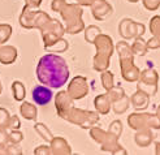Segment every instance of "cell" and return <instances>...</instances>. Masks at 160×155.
<instances>
[{"mask_svg": "<svg viewBox=\"0 0 160 155\" xmlns=\"http://www.w3.org/2000/svg\"><path fill=\"white\" fill-rule=\"evenodd\" d=\"M23 140V134L18 129H13L8 133V143H20Z\"/></svg>", "mask_w": 160, "mask_h": 155, "instance_id": "31", "label": "cell"}, {"mask_svg": "<svg viewBox=\"0 0 160 155\" xmlns=\"http://www.w3.org/2000/svg\"><path fill=\"white\" fill-rule=\"evenodd\" d=\"M5 154L8 155H21L22 149L20 143H7L5 145Z\"/></svg>", "mask_w": 160, "mask_h": 155, "instance_id": "32", "label": "cell"}, {"mask_svg": "<svg viewBox=\"0 0 160 155\" xmlns=\"http://www.w3.org/2000/svg\"><path fill=\"white\" fill-rule=\"evenodd\" d=\"M17 59V48L14 46H0V63L4 65H11Z\"/></svg>", "mask_w": 160, "mask_h": 155, "instance_id": "18", "label": "cell"}, {"mask_svg": "<svg viewBox=\"0 0 160 155\" xmlns=\"http://www.w3.org/2000/svg\"><path fill=\"white\" fill-rule=\"evenodd\" d=\"M97 47V55L94 56V69L97 72H103L109 68L111 56L115 51L113 40L107 34H100L95 38L94 43Z\"/></svg>", "mask_w": 160, "mask_h": 155, "instance_id": "3", "label": "cell"}, {"mask_svg": "<svg viewBox=\"0 0 160 155\" xmlns=\"http://www.w3.org/2000/svg\"><path fill=\"white\" fill-rule=\"evenodd\" d=\"M50 149L52 155H70L72 147L62 137H53L50 142Z\"/></svg>", "mask_w": 160, "mask_h": 155, "instance_id": "16", "label": "cell"}, {"mask_svg": "<svg viewBox=\"0 0 160 155\" xmlns=\"http://www.w3.org/2000/svg\"><path fill=\"white\" fill-rule=\"evenodd\" d=\"M150 31L154 37L160 38V16H154L150 20Z\"/></svg>", "mask_w": 160, "mask_h": 155, "instance_id": "30", "label": "cell"}, {"mask_svg": "<svg viewBox=\"0 0 160 155\" xmlns=\"http://www.w3.org/2000/svg\"><path fill=\"white\" fill-rule=\"evenodd\" d=\"M129 104H130V98L125 94L122 98H120V99L112 102V108H113L115 113H117V115H121V113H124L125 111H128V108H129Z\"/></svg>", "mask_w": 160, "mask_h": 155, "instance_id": "22", "label": "cell"}, {"mask_svg": "<svg viewBox=\"0 0 160 155\" xmlns=\"http://www.w3.org/2000/svg\"><path fill=\"white\" fill-rule=\"evenodd\" d=\"M13 33V29L9 23H0V46L8 42Z\"/></svg>", "mask_w": 160, "mask_h": 155, "instance_id": "28", "label": "cell"}, {"mask_svg": "<svg viewBox=\"0 0 160 155\" xmlns=\"http://www.w3.org/2000/svg\"><path fill=\"white\" fill-rule=\"evenodd\" d=\"M3 154H5V145L0 142V155H3Z\"/></svg>", "mask_w": 160, "mask_h": 155, "instance_id": "43", "label": "cell"}, {"mask_svg": "<svg viewBox=\"0 0 160 155\" xmlns=\"http://www.w3.org/2000/svg\"><path fill=\"white\" fill-rule=\"evenodd\" d=\"M42 33L43 44L46 48H50L55 42H58L60 38L65 34V28L61 25V22L56 18H51L39 29Z\"/></svg>", "mask_w": 160, "mask_h": 155, "instance_id": "8", "label": "cell"}, {"mask_svg": "<svg viewBox=\"0 0 160 155\" xmlns=\"http://www.w3.org/2000/svg\"><path fill=\"white\" fill-rule=\"evenodd\" d=\"M142 3L147 11H156L160 7V0H142Z\"/></svg>", "mask_w": 160, "mask_h": 155, "instance_id": "35", "label": "cell"}, {"mask_svg": "<svg viewBox=\"0 0 160 155\" xmlns=\"http://www.w3.org/2000/svg\"><path fill=\"white\" fill-rule=\"evenodd\" d=\"M43 0H25V7L26 9H37L38 7H41Z\"/></svg>", "mask_w": 160, "mask_h": 155, "instance_id": "40", "label": "cell"}, {"mask_svg": "<svg viewBox=\"0 0 160 155\" xmlns=\"http://www.w3.org/2000/svg\"><path fill=\"white\" fill-rule=\"evenodd\" d=\"M126 2H129V3H138L139 0H126Z\"/></svg>", "mask_w": 160, "mask_h": 155, "instance_id": "46", "label": "cell"}, {"mask_svg": "<svg viewBox=\"0 0 160 155\" xmlns=\"http://www.w3.org/2000/svg\"><path fill=\"white\" fill-rule=\"evenodd\" d=\"M83 30H85V40H86L87 43H91V44L94 43L95 38H97L100 34V33H102L100 28L95 26V25H90V26L85 28Z\"/></svg>", "mask_w": 160, "mask_h": 155, "instance_id": "26", "label": "cell"}, {"mask_svg": "<svg viewBox=\"0 0 160 155\" xmlns=\"http://www.w3.org/2000/svg\"><path fill=\"white\" fill-rule=\"evenodd\" d=\"M21 128V121L18 119L17 115H13L9 119V123H8V130H13V129H20Z\"/></svg>", "mask_w": 160, "mask_h": 155, "instance_id": "36", "label": "cell"}, {"mask_svg": "<svg viewBox=\"0 0 160 155\" xmlns=\"http://www.w3.org/2000/svg\"><path fill=\"white\" fill-rule=\"evenodd\" d=\"M34 129H35V132H37L39 136H41L46 142H51V140L53 138L52 132H51V130L47 128L43 123H37V124L34 125Z\"/></svg>", "mask_w": 160, "mask_h": 155, "instance_id": "25", "label": "cell"}, {"mask_svg": "<svg viewBox=\"0 0 160 155\" xmlns=\"http://www.w3.org/2000/svg\"><path fill=\"white\" fill-rule=\"evenodd\" d=\"M53 96V93L51 90V87L39 85L33 89V99L38 106H46L48 104Z\"/></svg>", "mask_w": 160, "mask_h": 155, "instance_id": "15", "label": "cell"}, {"mask_svg": "<svg viewBox=\"0 0 160 155\" xmlns=\"http://www.w3.org/2000/svg\"><path fill=\"white\" fill-rule=\"evenodd\" d=\"M68 123L81 127L82 129H90L99 121V113L94 111H86L73 107L65 119Z\"/></svg>", "mask_w": 160, "mask_h": 155, "instance_id": "6", "label": "cell"}, {"mask_svg": "<svg viewBox=\"0 0 160 155\" xmlns=\"http://www.w3.org/2000/svg\"><path fill=\"white\" fill-rule=\"evenodd\" d=\"M20 113L23 119L26 120H31L34 121L38 117V110L33 103H29V102H22L21 107H20Z\"/></svg>", "mask_w": 160, "mask_h": 155, "instance_id": "21", "label": "cell"}, {"mask_svg": "<svg viewBox=\"0 0 160 155\" xmlns=\"http://www.w3.org/2000/svg\"><path fill=\"white\" fill-rule=\"evenodd\" d=\"M155 115H156V116H158V119L160 120V106H159V107L156 108V113H155Z\"/></svg>", "mask_w": 160, "mask_h": 155, "instance_id": "44", "label": "cell"}, {"mask_svg": "<svg viewBox=\"0 0 160 155\" xmlns=\"http://www.w3.org/2000/svg\"><path fill=\"white\" fill-rule=\"evenodd\" d=\"M67 2L65 0H52V3H51V9L56 13H60L61 9L64 7H65Z\"/></svg>", "mask_w": 160, "mask_h": 155, "instance_id": "37", "label": "cell"}, {"mask_svg": "<svg viewBox=\"0 0 160 155\" xmlns=\"http://www.w3.org/2000/svg\"><path fill=\"white\" fill-rule=\"evenodd\" d=\"M108 132H111V133L116 134V136L120 138V136H121V133H122V124H121V121L115 120L113 123H112V124L109 125V128H108Z\"/></svg>", "mask_w": 160, "mask_h": 155, "instance_id": "34", "label": "cell"}, {"mask_svg": "<svg viewBox=\"0 0 160 155\" xmlns=\"http://www.w3.org/2000/svg\"><path fill=\"white\" fill-rule=\"evenodd\" d=\"M90 136L92 140L100 145L102 151H107L111 154H121L126 155V150L121 147L118 143V137L111 132H104L102 128L91 127L90 128Z\"/></svg>", "mask_w": 160, "mask_h": 155, "instance_id": "5", "label": "cell"}, {"mask_svg": "<svg viewBox=\"0 0 160 155\" xmlns=\"http://www.w3.org/2000/svg\"><path fill=\"white\" fill-rule=\"evenodd\" d=\"M102 85L103 87H104V90H111L112 87L115 86V80H113V75H112V72H109L108 69L107 70H103L102 73Z\"/></svg>", "mask_w": 160, "mask_h": 155, "instance_id": "27", "label": "cell"}, {"mask_svg": "<svg viewBox=\"0 0 160 155\" xmlns=\"http://www.w3.org/2000/svg\"><path fill=\"white\" fill-rule=\"evenodd\" d=\"M134 141L135 145L139 146V147H147L154 141V133L151 132V129L137 130V133L134 136Z\"/></svg>", "mask_w": 160, "mask_h": 155, "instance_id": "20", "label": "cell"}, {"mask_svg": "<svg viewBox=\"0 0 160 155\" xmlns=\"http://www.w3.org/2000/svg\"><path fill=\"white\" fill-rule=\"evenodd\" d=\"M68 48H69L68 40H65L64 38H60L58 42H55L50 48H47V50H51V51H55V52H58V54H61V52H65Z\"/></svg>", "mask_w": 160, "mask_h": 155, "instance_id": "29", "label": "cell"}, {"mask_svg": "<svg viewBox=\"0 0 160 155\" xmlns=\"http://www.w3.org/2000/svg\"><path fill=\"white\" fill-rule=\"evenodd\" d=\"M12 95L14 98V101L17 102H22L25 99V95H26V89L23 86L22 82L20 81H14L12 84Z\"/></svg>", "mask_w": 160, "mask_h": 155, "instance_id": "24", "label": "cell"}, {"mask_svg": "<svg viewBox=\"0 0 160 155\" xmlns=\"http://www.w3.org/2000/svg\"><path fill=\"white\" fill-rule=\"evenodd\" d=\"M37 78L44 86L60 89L69 78V68L67 61L56 54L42 56L37 65Z\"/></svg>", "mask_w": 160, "mask_h": 155, "instance_id": "1", "label": "cell"}, {"mask_svg": "<svg viewBox=\"0 0 160 155\" xmlns=\"http://www.w3.org/2000/svg\"><path fill=\"white\" fill-rule=\"evenodd\" d=\"M155 154L156 155H160V142H156L155 143Z\"/></svg>", "mask_w": 160, "mask_h": 155, "instance_id": "42", "label": "cell"}, {"mask_svg": "<svg viewBox=\"0 0 160 155\" xmlns=\"http://www.w3.org/2000/svg\"><path fill=\"white\" fill-rule=\"evenodd\" d=\"M76 2H77V4L82 5V7H90L92 0H76Z\"/></svg>", "mask_w": 160, "mask_h": 155, "instance_id": "41", "label": "cell"}, {"mask_svg": "<svg viewBox=\"0 0 160 155\" xmlns=\"http://www.w3.org/2000/svg\"><path fill=\"white\" fill-rule=\"evenodd\" d=\"M130 103L135 111H145L150 104V95L137 89V91L130 96Z\"/></svg>", "mask_w": 160, "mask_h": 155, "instance_id": "17", "label": "cell"}, {"mask_svg": "<svg viewBox=\"0 0 160 155\" xmlns=\"http://www.w3.org/2000/svg\"><path fill=\"white\" fill-rule=\"evenodd\" d=\"M146 28L143 23L135 22L130 18H124L118 23V34L124 39H135L145 34Z\"/></svg>", "mask_w": 160, "mask_h": 155, "instance_id": "11", "label": "cell"}, {"mask_svg": "<svg viewBox=\"0 0 160 155\" xmlns=\"http://www.w3.org/2000/svg\"><path fill=\"white\" fill-rule=\"evenodd\" d=\"M116 50L118 54L120 69H121V76L128 82H135L138 81L141 70L134 64V54L132 51V47L128 44L125 40H121L116 44Z\"/></svg>", "mask_w": 160, "mask_h": 155, "instance_id": "2", "label": "cell"}, {"mask_svg": "<svg viewBox=\"0 0 160 155\" xmlns=\"http://www.w3.org/2000/svg\"><path fill=\"white\" fill-rule=\"evenodd\" d=\"M91 12L95 20L98 21H103L107 17L113 13V8L112 5L107 2V0H92L91 3Z\"/></svg>", "mask_w": 160, "mask_h": 155, "instance_id": "14", "label": "cell"}, {"mask_svg": "<svg viewBox=\"0 0 160 155\" xmlns=\"http://www.w3.org/2000/svg\"><path fill=\"white\" fill-rule=\"evenodd\" d=\"M146 46H147L148 50H159L160 48V38L152 37L146 42Z\"/></svg>", "mask_w": 160, "mask_h": 155, "instance_id": "38", "label": "cell"}, {"mask_svg": "<svg viewBox=\"0 0 160 155\" xmlns=\"http://www.w3.org/2000/svg\"><path fill=\"white\" fill-rule=\"evenodd\" d=\"M9 119H11V115L8 110L0 107V128H4V129H8V123H9Z\"/></svg>", "mask_w": 160, "mask_h": 155, "instance_id": "33", "label": "cell"}, {"mask_svg": "<svg viewBox=\"0 0 160 155\" xmlns=\"http://www.w3.org/2000/svg\"><path fill=\"white\" fill-rule=\"evenodd\" d=\"M3 93V84H2V81H0V95H2Z\"/></svg>", "mask_w": 160, "mask_h": 155, "instance_id": "45", "label": "cell"}, {"mask_svg": "<svg viewBox=\"0 0 160 155\" xmlns=\"http://www.w3.org/2000/svg\"><path fill=\"white\" fill-rule=\"evenodd\" d=\"M68 94L73 101H79L89 94V84L83 76H76L68 85Z\"/></svg>", "mask_w": 160, "mask_h": 155, "instance_id": "12", "label": "cell"}, {"mask_svg": "<svg viewBox=\"0 0 160 155\" xmlns=\"http://www.w3.org/2000/svg\"><path fill=\"white\" fill-rule=\"evenodd\" d=\"M94 106H95V110L98 111V113H100V115H108V112L112 108V102H111V98H109L108 93L100 94L95 98Z\"/></svg>", "mask_w": 160, "mask_h": 155, "instance_id": "19", "label": "cell"}, {"mask_svg": "<svg viewBox=\"0 0 160 155\" xmlns=\"http://www.w3.org/2000/svg\"><path fill=\"white\" fill-rule=\"evenodd\" d=\"M73 99L70 98V95L68 94V91L65 90H61L56 94V99H55V107H56V111H58V115L65 120L68 113L70 112V110L74 107L73 104Z\"/></svg>", "mask_w": 160, "mask_h": 155, "instance_id": "13", "label": "cell"}, {"mask_svg": "<svg viewBox=\"0 0 160 155\" xmlns=\"http://www.w3.org/2000/svg\"><path fill=\"white\" fill-rule=\"evenodd\" d=\"M82 5L79 4H65L61 9L60 14L65 22V33L67 34H78L83 31L85 22L82 20Z\"/></svg>", "mask_w": 160, "mask_h": 155, "instance_id": "4", "label": "cell"}, {"mask_svg": "<svg viewBox=\"0 0 160 155\" xmlns=\"http://www.w3.org/2000/svg\"><path fill=\"white\" fill-rule=\"evenodd\" d=\"M51 17L43 11L23 8L20 16V25L23 29H41Z\"/></svg>", "mask_w": 160, "mask_h": 155, "instance_id": "9", "label": "cell"}, {"mask_svg": "<svg viewBox=\"0 0 160 155\" xmlns=\"http://www.w3.org/2000/svg\"><path fill=\"white\" fill-rule=\"evenodd\" d=\"M128 124L133 130L142 129H160V120L156 115L148 112H134L128 117Z\"/></svg>", "mask_w": 160, "mask_h": 155, "instance_id": "7", "label": "cell"}, {"mask_svg": "<svg viewBox=\"0 0 160 155\" xmlns=\"http://www.w3.org/2000/svg\"><path fill=\"white\" fill-rule=\"evenodd\" d=\"M132 47V51L134 55H137V56H145L148 51V48L146 46V42L143 40L142 37H137L134 39V43L130 46Z\"/></svg>", "mask_w": 160, "mask_h": 155, "instance_id": "23", "label": "cell"}, {"mask_svg": "<svg viewBox=\"0 0 160 155\" xmlns=\"http://www.w3.org/2000/svg\"><path fill=\"white\" fill-rule=\"evenodd\" d=\"M137 89L147 93L150 96L158 94L159 90V75L155 69H145L141 72Z\"/></svg>", "mask_w": 160, "mask_h": 155, "instance_id": "10", "label": "cell"}, {"mask_svg": "<svg viewBox=\"0 0 160 155\" xmlns=\"http://www.w3.org/2000/svg\"><path fill=\"white\" fill-rule=\"evenodd\" d=\"M34 155H51L50 146H47V145L38 146V147L34 149Z\"/></svg>", "mask_w": 160, "mask_h": 155, "instance_id": "39", "label": "cell"}]
</instances>
